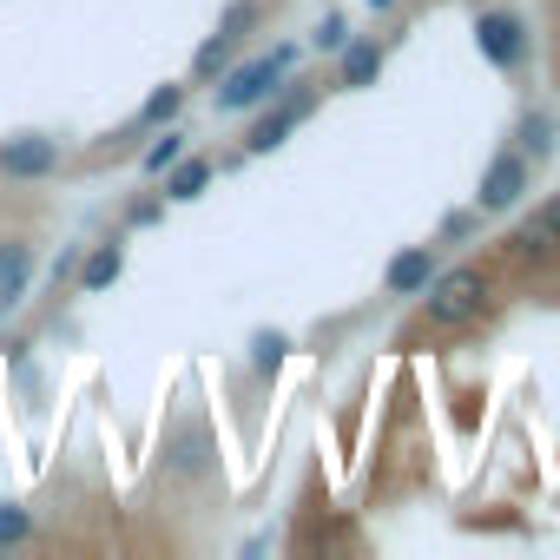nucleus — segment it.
<instances>
[{
	"mask_svg": "<svg viewBox=\"0 0 560 560\" xmlns=\"http://www.w3.org/2000/svg\"><path fill=\"white\" fill-rule=\"evenodd\" d=\"M416 304H422L429 330H468L488 311V270L481 264H442Z\"/></svg>",
	"mask_w": 560,
	"mask_h": 560,
	"instance_id": "nucleus-1",
	"label": "nucleus"
},
{
	"mask_svg": "<svg viewBox=\"0 0 560 560\" xmlns=\"http://www.w3.org/2000/svg\"><path fill=\"white\" fill-rule=\"evenodd\" d=\"M291 67H298V47H270V54L231 67V73L218 80V113H257L277 86L291 80Z\"/></svg>",
	"mask_w": 560,
	"mask_h": 560,
	"instance_id": "nucleus-2",
	"label": "nucleus"
},
{
	"mask_svg": "<svg viewBox=\"0 0 560 560\" xmlns=\"http://www.w3.org/2000/svg\"><path fill=\"white\" fill-rule=\"evenodd\" d=\"M317 113V86H304V80H284L264 106H257V119H250V132H244V152L250 159H264V152H277L304 119Z\"/></svg>",
	"mask_w": 560,
	"mask_h": 560,
	"instance_id": "nucleus-3",
	"label": "nucleus"
},
{
	"mask_svg": "<svg viewBox=\"0 0 560 560\" xmlns=\"http://www.w3.org/2000/svg\"><path fill=\"white\" fill-rule=\"evenodd\" d=\"M159 468H165V481H205V475H218V442H211L205 416H178L165 429Z\"/></svg>",
	"mask_w": 560,
	"mask_h": 560,
	"instance_id": "nucleus-4",
	"label": "nucleus"
},
{
	"mask_svg": "<svg viewBox=\"0 0 560 560\" xmlns=\"http://www.w3.org/2000/svg\"><path fill=\"white\" fill-rule=\"evenodd\" d=\"M475 47H481V60L501 67V73H521V67L534 60V34H527V21H521L514 8H481V14H475Z\"/></svg>",
	"mask_w": 560,
	"mask_h": 560,
	"instance_id": "nucleus-5",
	"label": "nucleus"
},
{
	"mask_svg": "<svg viewBox=\"0 0 560 560\" xmlns=\"http://www.w3.org/2000/svg\"><path fill=\"white\" fill-rule=\"evenodd\" d=\"M527 191H534V159L508 145V152H494V159H488L481 191H475V211H481V218H501V211H514Z\"/></svg>",
	"mask_w": 560,
	"mask_h": 560,
	"instance_id": "nucleus-6",
	"label": "nucleus"
},
{
	"mask_svg": "<svg viewBox=\"0 0 560 560\" xmlns=\"http://www.w3.org/2000/svg\"><path fill=\"white\" fill-rule=\"evenodd\" d=\"M60 139L47 132H14V139H0V178H21V185H40L60 172Z\"/></svg>",
	"mask_w": 560,
	"mask_h": 560,
	"instance_id": "nucleus-7",
	"label": "nucleus"
},
{
	"mask_svg": "<svg viewBox=\"0 0 560 560\" xmlns=\"http://www.w3.org/2000/svg\"><path fill=\"white\" fill-rule=\"evenodd\" d=\"M435 270H442V250H435V244H409V250H396L389 270H383V298H422Z\"/></svg>",
	"mask_w": 560,
	"mask_h": 560,
	"instance_id": "nucleus-8",
	"label": "nucleus"
},
{
	"mask_svg": "<svg viewBox=\"0 0 560 560\" xmlns=\"http://www.w3.org/2000/svg\"><path fill=\"white\" fill-rule=\"evenodd\" d=\"M383 60H389V47H383L376 34L343 40V47H337V93H363V86H376V80H383Z\"/></svg>",
	"mask_w": 560,
	"mask_h": 560,
	"instance_id": "nucleus-9",
	"label": "nucleus"
},
{
	"mask_svg": "<svg viewBox=\"0 0 560 560\" xmlns=\"http://www.w3.org/2000/svg\"><path fill=\"white\" fill-rule=\"evenodd\" d=\"M34 264H40V257H34L27 237H0V317L27 304V291H34Z\"/></svg>",
	"mask_w": 560,
	"mask_h": 560,
	"instance_id": "nucleus-10",
	"label": "nucleus"
},
{
	"mask_svg": "<svg viewBox=\"0 0 560 560\" xmlns=\"http://www.w3.org/2000/svg\"><path fill=\"white\" fill-rule=\"evenodd\" d=\"M119 270H126V237H106V244H86V257H80V291L93 298V291H106V284H119Z\"/></svg>",
	"mask_w": 560,
	"mask_h": 560,
	"instance_id": "nucleus-11",
	"label": "nucleus"
},
{
	"mask_svg": "<svg viewBox=\"0 0 560 560\" xmlns=\"http://www.w3.org/2000/svg\"><path fill=\"white\" fill-rule=\"evenodd\" d=\"M553 145H560V119H553L547 106H527V113L514 119V152H527L534 165H547Z\"/></svg>",
	"mask_w": 560,
	"mask_h": 560,
	"instance_id": "nucleus-12",
	"label": "nucleus"
},
{
	"mask_svg": "<svg viewBox=\"0 0 560 560\" xmlns=\"http://www.w3.org/2000/svg\"><path fill=\"white\" fill-rule=\"evenodd\" d=\"M553 250H560V237H553L547 211H527V218L508 231V257H514V264H547Z\"/></svg>",
	"mask_w": 560,
	"mask_h": 560,
	"instance_id": "nucleus-13",
	"label": "nucleus"
},
{
	"mask_svg": "<svg viewBox=\"0 0 560 560\" xmlns=\"http://www.w3.org/2000/svg\"><path fill=\"white\" fill-rule=\"evenodd\" d=\"M159 178H165V205H191V198H205V191H211L218 165H211V159H191V152H185V159H178V165H165Z\"/></svg>",
	"mask_w": 560,
	"mask_h": 560,
	"instance_id": "nucleus-14",
	"label": "nucleus"
},
{
	"mask_svg": "<svg viewBox=\"0 0 560 560\" xmlns=\"http://www.w3.org/2000/svg\"><path fill=\"white\" fill-rule=\"evenodd\" d=\"M178 113H185V86H172V80H165V86H152V100L132 113V126H126V132H132V139H139V132H159V126H172Z\"/></svg>",
	"mask_w": 560,
	"mask_h": 560,
	"instance_id": "nucleus-15",
	"label": "nucleus"
},
{
	"mask_svg": "<svg viewBox=\"0 0 560 560\" xmlns=\"http://www.w3.org/2000/svg\"><path fill=\"white\" fill-rule=\"evenodd\" d=\"M231 67H237V47H231V40H218V34H211V40H205V47L191 54V80H198V86H211V80H224Z\"/></svg>",
	"mask_w": 560,
	"mask_h": 560,
	"instance_id": "nucleus-16",
	"label": "nucleus"
},
{
	"mask_svg": "<svg viewBox=\"0 0 560 560\" xmlns=\"http://www.w3.org/2000/svg\"><path fill=\"white\" fill-rule=\"evenodd\" d=\"M257 21H264V0H231V8L218 14V40H231V47H244Z\"/></svg>",
	"mask_w": 560,
	"mask_h": 560,
	"instance_id": "nucleus-17",
	"label": "nucleus"
},
{
	"mask_svg": "<svg viewBox=\"0 0 560 560\" xmlns=\"http://www.w3.org/2000/svg\"><path fill=\"white\" fill-rule=\"evenodd\" d=\"M284 357H291V337L284 330H257L250 337V370L257 376H277V370H284Z\"/></svg>",
	"mask_w": 560,
	"mask_h": 560,
	"instance_id": "nucleus-18",
	"label": "nucleus"
},
{
	"mask_svg": "<svg viewBox=\"0 0 560 560\" xmlns=\"http://www.w3.org/2000/svg\"><path fill=\"white\" fill-rule=\"evenodd\" d=\"M34 540V508L27 501H0V547H27Z\"/></svg>",
	"mask_w": 560,
	"mask_h": 560,
	"instance_id": "nucleus-19",
	"label": "nucleus"
},
{
	"mask_svg": "<svg viewBox=\"0 0 560 560\" xmlns=\"http://www.w3.org/2000/svg\"><path fill=\"white\" fill-rule=\"evenodd\" d=\"M178 159H185V132H178V119H172V126H165V139H152V145H145V159H139V165H145V178H159V172H165V165H178Z\"/></svg>",
	"mask_w": 560,
	"mask_h": 560,
	"instance_id": "nucleus-20",
	"label": "nucleus"
},
{
	"mask_svg": "<svg viewBox=\"0 0 560 560\" xmlns=\"http://www.w3.org/2000/svg\"><path fill=\"white\" fill-rule=\"evenodd\" d=\"M475 231H481V211H448L442 231H435V244H468Z\"/></svg>",
	"mask_w": 560,
	"mask_h": 560,
	"instance_id": "nucleus-21",
	"label": "nucleus"
},
{
	"mask_svg": "<svg viewBox=\"0 0 560 560\" xmlns=\"http://www.w3.org/2000/svg\"><path fill=\"white\" fill-rule=\"evenodd\" d=\"M343 40H350V21H343V14H324V27L311 34V47H317V54H337Z\"/></svg>",
	"mask_w": 560,
	"mask_h": 560,
	"instance_id": "nucleus-22",
	"label": "nucleus"
},
{
	"mask_svg": "<svg viewBox=\"0 0 560 560\" xmlns=\"http://www.w3.org/2000/svg\"><path fill=\"white\" fill-rule=\"evenodd\" d=\"M159 218H165V191L132 198V205H126V224H132V231H145V224H159Z\"/></svg>",
	"mask_w": 560,
	"mask_h": 560,
	"instance_id": "nucleus-23",
	"label": "nucleus"
},
{
	"mask_svg": "<svg viewBox=\"0 0 560 560\" xmlns=\"http://www.w3.org/2000/svg\"><path fill=\"white\" fill-rule=\"evenodd\" d=\"M540 211H547V224H553V237H560V191H553V198H547Z\"/></svg>",
	"mask_w": 560,
	"mask_h": 560,
	"instance_id": "nucleus-24",
	"label": "nucleus"
},
{
	"mask_svg": "<svg viewBox=\"0 0 560 560\" xmlns=\"http://www.w3.org/2000/svg\"><path fill=\"white\" fill-rule=\"evenodd\" d=\"M402 8V0H370V14H396Z\"/></svg>",
	"mask_w": 560,
	"mask_h": 560,
	"instance_id": "nucleus-25",
	"label": "nucleus"
}]
</instances>
